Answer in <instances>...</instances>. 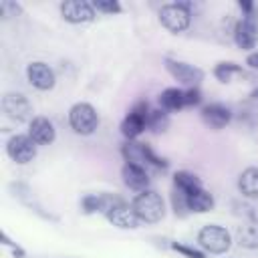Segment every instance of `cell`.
<instances>
[{
  "mask_svg": "<svg viewBox=\"0 0 258 258\" xmlns=\"http://www.w3.org/2000/svg\"><path fill=\"white\" fill-rule=\"evenodd\" d=\"M103 196V210L101 214L121 230H135L139 228V218L131 204L115 194H101Z\"/></svg>",
  "mask_w": 258,
  "mask_h": 258,
  "instance_id": "1",
  "label": "cell"
},
{
  "mask_svg": "<svg viewBox=\"0 0 258 258\" xmlns=\"http://www.w3.org/2000/svg\"><path fill=\"white\" fill-rule=\"evenodd\" d=\"M131 206L139 218V222H145V224H157L163 220L165 216V204H163V198L153 191V189H145V191H139L133 200H131Z\"/></svg>",
  "mask_w": 258,
  "mask_h": 258,
  "instance_id": "2",
  "label": "cell"
},
{
  "mask_svg": "<svg viewBox=\"0 0 258 258\" xmlns=\"http://www.w3.org/2000/svg\"><path fill=\"white\" fill-rule=\"evenodd\" d=\"M159 22L173 34H179L191 24V4L189 2H171L159 8Z\"/></svg>",
  "mask_w": 258,
  "mask_h": 258,
  "instance_id": "3",
  "label": "cell"
},
{
  "mask_svg": "<svg viewBox=\"0 0 258 258\" xmlns=\"http://www.w3.org/2000/svg\"><path fill=\"white\" fill-rule=\"evenodd\" d=\"M69 125L77 135H93L99 127V115L97 109L91 103H75L69 109Z\"/></svg>",
  "mask_w": 258,
  "mask_h": 258,
  "instance_id": "4",
  "label": "cell"
},
{
  "mask_svg": "<svg viewBox=\"0 0 258 258\" xmlns=\"http://www.w3.org/2000/svg\"><path fill=\"white\" fill-rule=\"evenodd\" d=\"M198 244L210 254H226L232 246V236L224 226L206 224L198 232Z\"/></svg>",
  "mask_w": 258,
  "mask_h": 258,
  "instance_id": "5",
  "label": "cell"
},
{
  "mask_svg": "<svg viewBox=\"0 0 258 258\" xmlns=\"http://www.w3.org/2000/svg\"><path fill=\"white\" fill-rule=\"evenodd\" d=\"M149 113H151V109H149L147 101H137V103L129 109L127 117H125L123 123H121V133H123V137H125L127 141H133V139H137V137L143 133V129L147 127V117H149Z\"/></svg>",
  "mask_w": 258,
  "mask_h": 258,
  "instance_id": "6",
  "label": "cell"
},
{
  "mask_svg": "<svg viewBox=\"0 0 258 258\" xmlns=\"http://www.w3.org/2000/svg\"><path fill=\"white\" fill-rule=\"evenodd\" d=\"M6 153L12 161L24 165V163H28L36 157V143L32 141V137L28 133H18V135H12L8 139Z\"/></svg>",
  "mask_w": 258,
  "mask_h": 258,
  "instance_id": "7",
  "label": "cell"
},
{
  "mask_svg": "<svg viewBox=\"0 0 258 258\" xmlns=\"http://www.w3.org/2000/svg\"><path fill=\"white\" fill-rule=\"evenodd\" d=\"M165 69L167 73L181 85L187 87H198L204 81V71L200 67H194L189 62L183 60H175V58H165Z\"/></svg>",
  "mask_w": 258,
  "mask_h": 258,
  "instance_id": "8",
  "label": "cell"
},
{
  "mask_svg": "<svg viewBox=\"0 0 258 258\" xmlns=\"http://www.w3.org/2000/svg\"><path fill=\"white\" fill-rule=\"evenodd\" d=\"M60 14L71 24H85L95 20V8L85 0H64L60 4Z\"/></svg>",
  "mask_w": 258,
  "mask_h": 258,
  "instance_id": "9",
  "label": "cell"
},
{
  "mask_svg": "<svg viewBox=\"0 0 258 258\" xmlns=\"http://www.w3.org/2000/svg\"><path fill=\"white\" fill-rule=\"evenodd\" d=\"M2 109L4 113L14 121H28L32 115V105L22 93H6L2 97Z\"/></svg>",
  "mask_w": 258,
  "mask_h": 258,
  "instance_id": "10",
  "label": "cell"
},
{
  "mask_svg": "<svg viewBox=\"0 0 258 258\" xmlns=\"http://www.w3.org/2000/svg\"><path fill=\"white\" fill-rule=\"evenodd\" d=\"M26 79L38 91H50L54 87V83H56L54 71L42 60H34V62H30L26 67Z\"/></svg>",
  "mask_w": 258,
  "mask_h": 258,
  "instance_id": "11",
  "label": "cell"
},
{
  "mask_svg": "<svg viewBox=\"0 0 258 258\" xmlns=\"http://www.w3.org/2000/svg\"><path fill=\"white\" fill-rule=\"evenodd\" d=\"M234 42L238 44V48L242 50H250L256 46L258 42V22L252 18H246L242 16L236 26H234Z\"/></svg>",
  "mask_w": 258,
  "mask_h": 258,
  "instance_id": "12",
  "label": "cell"
},
{
  "mask_svg": "<svg viewBox=\"0 0 258 258\" xmlns=\"http://www.w3.org/2000/svg\"><path fill=\"white\" fill-rule=\"evenodd\" d=\"M28 135L36 145H50L56 139V129L46 117H32L28 121Z\"/></svg>",
  "mask_w": 258,
  "mask_h": 258,
  "instance_id": "13",
  "label": "cell"
},
{
  "mask_svg": "<svg viewBox=\"0 0 258 258\" xmlns=\"http://www.w3.org/2000/svg\"><path fill=\"white\" fill-rule=\"evenodd\" d=\"M202 121L210 129H222L232 121V111L222 103H208L202 107Z\"/></svg>",
  "mask_w": 258,
  "mask_h": 258,
  "instance_id": "14",
  "label": "cell"
},
{
  "mask_svg": "<svg viewBox=\"0 0 258 258\" xmlns=\"http://www.w3.org/2000/svg\"><path fill=\"white\" fill-rule=\"evenodd\" d=\"M121 177H123V183L129 189H133V191H145V189H149V173L141 165L125 163L121 167Z\"/></svg>",
  "mask_w": 258,
  "mask_h": 258,
  "instance_id": "15",
  "label": "cell"
},
{
  "mask_svg": "<svg viewBox=\"0 0 258 258\" xmlns=\"http://www.w3.org/2000/svg\"><path fill=\"white\" fill-rule=\"evenodd\" d=\"M236 240L242 248H248V250L258 248V216H250L238 226Z\"/></svg>",
  "mask_w": 258,
  "mask_h": 258,
  "instance_id": "16",
  "label": "cell"
},
{
  "mask_svg": "<svg viewBox=\"0 0 258 258\" xmlns=\"http://www.w3.org/2000/svg\"><path fill=\"white\" fill-rule=\"evenodd\" d=\"M238 191L248 200H258V167H246L238 175Z\"/></svg>",
  "mask_w": 258,
  "mask_h": 258,
  "instance_id": "17",
  "label": "cell"
},
{
  "mask_svg": "<svg viewBox=\"0 0 258 258\" xmlns=\"http://www.w3.org/2000/svg\"><path fill=\"white\" fill-rule=\"evenodd\" d=\"M173 189L181 191L183 196H191V194H196V191L202 189V179L196 173L185 171V169L175 171L173 173Z\"/></svg>",
  "mask_w": 258,
  "mask_h": 258,
  "instance_id": "18",
  "label": "cell"
},
{
  "mask_svg": "<svg viewBox=\"0 0 258 258\" xmlns=\"http://www.w3.org/2000/svg\"><path fill=\"white\" fill-rule=\"evenodd\" d=\"M214 196L208 191V189H200V191H196V194H191V196H187V210L189 212H196V214H206V212H210L212 208H214Z\"/></svg>",
  "mask_w": 258,
  "mask_h": 258,
  "instance_id": "19",
  "label": "cell"
},
{
  "mask_svg": "<svg viewBox=\"0 0 258 258\" xmlns=\"http://www.w3.org/2000/svg\"><path fill=\"white\" fill-rule=\"evenodd\" d=\"M157 101H159V107L163 111H179V109L185 107L183 105V91L177 89V87H169V89L161 91Z\"/></svg>",
  "mask_w": 258,
  "mask_h": 258,
  "instance_id": "20",
  "label": "cell"
},
{
  "mask_svg": "<svg viewBox=\"0 0 258 258\" xmlns=\"http://www.w3.org/2000/svg\"><path fill=\"white\" fill-rule=\"evenodd\" d=\"M240 73H244L242 67L236 64V62H232V60H222V62H218V64L214 67V77H216L220 83H230L232 77H234V75H240Z\"/></svg>",
  "mask_w": 258,
  "mask_h": 258,
  "instance_id": "21",
  "label": "cell"
},
{
  "mask_svg": "<svg viewBox=\"0 0 258 258\" xmlns=\"http://www.w3.org/2000/svg\"><path fill=\"white\" fill-rule=\"evenodd\" d=\"M169 127V115L163 109H151L149 117H147V129H151L153 133H163Z\"/></svg>",
  "mask_w": 258,
  "mask_h": 258,
  "instance_id": "22",
  "label": "cell"
},
{
  "mask_svg": "<svg viewBox=\"0 0 258 258\" xmlns=\"http://www.w3.org/2000/svg\"><path fill=\"white\" fill-rule=\"evenodd\" d=\"M81 210H83V214H87V216H91V214H101V210H103V196L101 194H87V196H83V200H81Z\"/></svg>",
  "mask_w": 258,
  "mask_h": 258,
  "instance_id": "23",
  "label": "cell"
},
{
  "mask_svg": "<svg viewBox=\"0 0 258 258\" xmlns=\"http://www.w3.org/2000/svg\"><path fill=\"white\" fill-rule=\"evenodd\" d=\"M143 159H145V165H151L155 169H167V165H169V161L165 157H159L147 143H143Z\"/></svg>",
  "mask_w": 258,
  "mask_h": 258,
  "instance_id": "24",
  "label": "cell"
},
{
  "mask_svg": "<svg viewBox=\"0 0 258 258\" xmlns=\"http://www.w3.org/2000/svg\"><path fill=\"white\" fill-rule=\"evenodd\" d=\"M95 12H103V14H117L121 12V4L117 0H93L91 2Z\"/></svg>",
  "mask_w": 258,
  "mask_h": 258,
  "instance_id": "25",
  "label": "cell"
},
{
  "mask_svg": "<svg viewBox=\"0 0 258 258\" xmlns=\"http://www.w3.org/2000/svg\"><path fill=\"white\" fill-rule=\"evenodd\" d=\"M171 206H173V212H175V216H179V218H183L189 210H187V196H183L181 191H177V189H173V194H171Z\"/></svg>",
  "mask_w": 258,
  "mask_h": 258,
  "instance_id": "26",
  "label": "cell"
},
{
  "mask_svg": "<svg viewBox=\"0 0 258 258\" xmlns=\"http://www.w3.org/2000/svg\"><path fill=\"white\" fill-rule=\"evenodd\" d=\"M171 248L175 252H179L181 256H185V258H206L204 250L194 248V246H187V244H181V242H171Z\"/></svg>",
  "mask_w": 258,
  "mask_h": 258,
  "instance_id": "27",
  "label": "cell"
},
{
  "mask_svg": "<svg viewBox=\"0 0 258 258\" xmlns=\"http://www.w3.org/2000/svg\"><path fill=\"white\" fill-rule=\"evenodd\" d=\"M202 103V93L198 87H189L183 91V105L185 107H196Z\"/></svg>",
  "mask_w": 258,
  "mask_h": 258,
  "instance_id": "28",
  "label": "cell"
},
{
  "mask_svg": "<svg viewBox=\"0 0 258 258\" xmlns=\"http://www.w3.org/2000/svg\"><path fill=\"white\" fill-rule=\"evenodd\" d=\"M0 10H2V16H16V14L22 12L20 4L10 2V0H2V2H0Z\"/></svg>",
  "mask_w": 258,
  "mask_h": 258,
  "instance_id": "29",
  "label": "cell"
},
{
  "mask_svg": "<svg viewBox=\"0 0 258 258\" xmlns=\"http://www.w3.org/2000/svg\"><path fill=\"white\" fill-rule=\"evenodd\" d=\"M238 6H240V10L244 12L246 18H252V14H254V4H252V2H248V0H238Z\"/></svg>",
  "mask_w": 258,
  "mask_h": 258,
  "instance_id": "30",
  "label": "cell"
},
{
  "mask_svg": "<svg viewBox=\"0 0 258 258\" xmlns=\"http://www.w3.org/2000/svg\"><path fill=\"white\" fill-rule=\"evenodd\" d=\"M2 244H4V246H10V248H12V252H14L16 256H20V258H24V254H26V252H24V250H22L20 246H16L14 242H10L6 234H2Z\"/></svg>",
  "mask_w": 258,
  "mask_h": 258,
  "instance_id": "31",
  "label": "cell"
},
{
  "mask_svg": "<svg viewBox=\"0 0 258 258\" xmlns=\"http://www.w3.org/2000/svg\"><path fill=\"white\" fill-rule=\"evenodd\" d=\"M246 64H248L250 69H256V71H258V50H254V52H250V54L246 56Z\"/></svg>",
  "mask_w": 258,
  "mask_h": 258,
  "instance_id": "32",
  "label": "cell"
},
{
  "mask_svg": "<svg viewBox=\"0 0 258 258\" xmlns=\"http://www.w3.org/2000/svg\"><path fill=\"white\" fill-rule=\"evenodd\" d=\"M252 99H256V101H258V87L252 91Z\"/></svg>",
  "mask_w": 258,
  "mask_h": 258,
  "instance_id": "33",
  "label": "cell"
}]
</instances>
